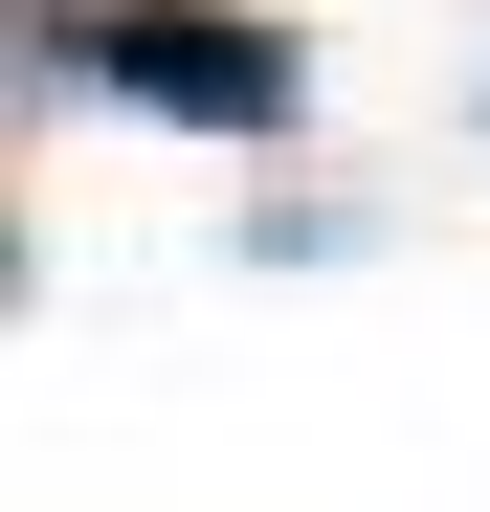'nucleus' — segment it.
<instances>
[{"label":"nucleus","mask_w":490,"mask_h":512,"mask_svg":"<svg viewBox=\"0 0 490 512\" xmlns=\"http://www.w3.org/2000/svg\"><path fill=\"white\" fill-rule=\"evenodd\" d=\"M67 67L134 90V112H179V134H290V112H312V45L268 23V0H90Z\"/></svg>","instance_id":"f257e3e1"}]
</instances>
